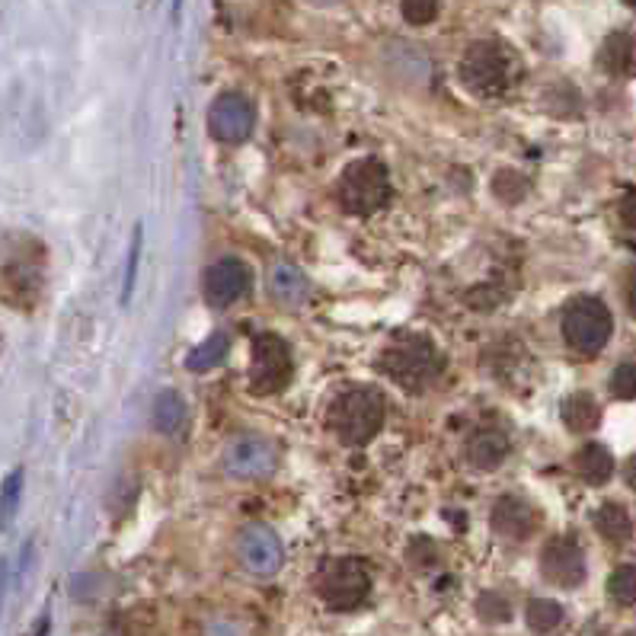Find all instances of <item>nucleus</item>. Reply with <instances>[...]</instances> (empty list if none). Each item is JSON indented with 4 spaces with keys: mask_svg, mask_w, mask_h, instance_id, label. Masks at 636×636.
<instances>
[{
    "mask_svg": "<svg viewBox=\"0 0 636 636\" xmlns=\"http://www.w3.org/2000/svg\"><path fill=\"white\" fill-rule=\"evenodd\" d=\"M575 470L589 486H604L614 473V458L604 445H585L575 458Z\"/></svg>",
    "mask_w": 636,
    "mask_h": 636,
    "instance_id": "nucleus-17",
    "label": "nucleus"
},
{
    "mask_svg": "<svg viewBox=\"0 0 636 636\" xmlns=\"http://www.w3.org/2000/svg\"><path fill=\"white\" fill-rule=\"evenodd\" d=\"M387 416L384 397L374 387H349L330 406V429L342 445H369Z\"/></svg>",
    "mask_w": 636,
    "mask_h": 636,
    "instance_id": "nucleus-1",
    "label": "nucleus"
},
{
    "mask_svg": "<svg viewBox=\"0 0 636 636\" xmlns=\"http://www.w3.org/2000/svg\"><path fill=\"white\" fill-rule=\"evenodd\" d=\"M627 304H630V314L636 317V272L634 278H630V292H627Z\"/></svg>",
    "mask_w": 636,
    "mask_h": 636,
    "instance_id": "nucleus-32",
    "label": "nucleus"
},
{
    "mask_svg": "<svg viewBox=\"0 0 636 636\" xmlns=\"http://www.w3.org/2000/svg\"><path fill=\"white\" fill-rule=\"evenodd\" d=\"M493 189H496L500 199L518 201L525 193H528V179H525L522 173H515V169H503V173L493 179Z\"/></svg>",
    "mask_w": 636,
    "mask_h": 636,
    "instance_id": "nucleus-26",
    "label": "nucleus"
},
{
    "mask_svg": "<svg viewBox=\"0 0 636 636\" xmlns=\"http://www.w3.org/2000/svg\"><path fill=\"white\" fill-rule=\"evenodd\" d=\"M508 454V438L496 429H483L468 441V461L476 470H496Z\"/></svg>",
    "mask_w": 636,
    "mask_h": 636,
    "instance_id": "nucleus-15",
    "label": "nucleus"
},
{
    "mask_svg": "<svg viewBox=\"0 0 636 636\" xmlns=\"http://www.w3.org/2000/svg\"><path fill=\"white\" fill-rule=\"evenodd\" d=\"M621 221L636 231V189H630V193L621 199Z\"/></svg>",
    "mask_w": 636,
    "mask_h": 636,
    "instance_id": "nucleus-30",
    "label": "nucleus"
},
{
    "mask_svg": "<svg viewBox=\"0 0 636 636\" xmlns=\"http://www.w3.org/2000/svg\"><path fill=\"white\" fill-rule=\"evenodd\" d=\"M3 589H7V560H0V602H3Z\"/></svg>",
    "mask_w": 636,
    "mask_h": 636,
    "instance_id": "nucleus-33",
    "label": "nucleus"
},
{
    "mask_svg": "<svg viewBox=\"0 0 636 636\" xmlns=\"http://www.w3.org/2000/svg\"><path fill=\"white\" fill-rule=\"evenodd\" d=\"M604 70L617 74V77H636V35L614 33L607 35L602 48Z\"/></svg>",
    "mask_w": 636,
    "mask_h": 636,
    "instance_id": "nucleus-16",
    "label": "nucleus"
},
{
    "mask_svg": "<svg viewBox=\"0 0 636 636\" xmlns=\"http://www.w3.org/2000/svg\"><path fill=\"white\" fill-rule=\"evenodd\" d=\"M224 355H228V336H208L205 342H199V346L186 355V369L196 371V374H199V371H211L215 365L224 362Z\"/></svg>",
    "mask_w": 636,
    "mask_h": 636,
    "instance_id": "nucleus-21",
    "label": "nucleus"
},
{
    "mask_svg": "<svg viewBox=\"0 0 636 636\" xmlns=\"http://www.w3.org/2000/svg\"><path fill=\"white\" fill-rule=\"evenodd\" d=\"M611 394L617 401H636V365H621L611 374Z\"/></svg>",
    "mask_w": 636,
    "mask_h": 636,
    "instance_id": "nucleus-28",
    "label": "nucleus"
},
{
    "mask_svg": "<svg viewBox=\"0 0 636 636\" xmlns=\"http://www.w3.org/2000/svg\"><path fill=\"white\" fill-rule=\"evenodd\" d=\"M624 636H636V630H630V634H624Z\"/></svg>",
    "mask_w": 636,
    "mask_h": 636,
    "instance_id": "nucleus-37",
    "label": "nucleus"
},
{
    "mask_svg": "<svg viewBox=\"0 0 636 636\" xmlns=\"http://www.w3.org/2000/svg\"><path fill=\"white\" fill-rule=\"evenodd\" d=\"M208 132L221 144H240L253 132V106L240 94H221L208 109Z\"/></svg>",
    "mask_w": 636,
    "mask_h": 636,
    "instance_id": "nucleus-9",
    "label": "nucleus"
},
{
    "mask_svg": "<svg viewBox=\"0 0 636 636\" xmlns=\"http://www.w3.org/2000/svg\"><path fill=\"white\" fill-rule=\"evenodd\" d=\"M371 575L362 567V560H333L320 572L317 595L333 611H352L369 599Z\"/></svg>",
    "mask_w": 636,
    "mask_h": 636,
    "instance_id": "nucleus-6",
    "label": "nucleus"
},
{
    "mask_svg": "<svg viewBox=\"0 0 636 636\" xmlns=\"http://www.w3.org/2000/svg\"><path fill=\"white\" fill-rule=\"evenodd\" d=\"M151 423L157 426V432L164 436H176L183 426H186V403L179 394H161L154 401V409H151Z\"/></svg>",
    "mask_w": 636,
    "mask_h": 636,
    "instance_id": "nucleus-18",
    "label": "nucleus"
},
{
    "mask_svg": "<svg viewBox=\"0 0 636 636\" xmlns=\"http://www.w3.org/2000/svg\"><path fill=\"white\" fill-rule=\"evenodd\" d=\"M563 419H567L572 432H592L599 426V419H602V409H599L595 397L572 394L570 401L563 403Z\"/></svg>",
    "mask_w": 636,
    "mask_h": 636,
    "instance_id": "nucleus-20",
    "label": "nucleus"
},
{
    "mask_svg": "<svg viewBox=\"0 0 636 636\" xmlns=\"http://www.w3.org/2000/svg\"><path fill=\"white\" fill-rule=\"evenodd\" d=\"M179 7H183V0H173V13L179 17Z\"/></svg>",
    "mask_w": 636,
    "mask_h": 636,
    "instance_id": "nucleus-35",
    "label": "nucleus"
},
{
    "mask_svg": "<svg viewBox=\"0 0 636 636\" xmlns=\"http://www.w3.org/2000/svg\"><path fill=\"white\" fill-rule=\"evenodd\" d=\"M540 570L547 582L560 589H575L585 579V553L572 537H553L540 553Z\"/></svg>",
    "mask_w": 636,
    "mask_h": 636,
    "instance_id": "nucleus-12",
    "label": "nucleus"
},
{
    "mask_svg": "<svg viewBox=\"0 0 636 636\" xmlns=\"http://www.w3.org/2000/svg\"><path fill=\"white\" fill-rule=\"evenodd\" d=\"M595 528H599V535H602L604 540H611V544H624L627 537L634 535V522H630L627 508H624V505H614V503H607L599 508V515H595Z\"/></svg>",
    "mask_w": 636,
    "mask_h": 636,
    "instance_id": "nucleus-19",
    "label": "nucleus"
},
{
    "mask_svg": "<svg viewBox=\"0 0 636 636\" xmlns=\"http://www.w3.org/2000/svg\"><path fill=\"white\" fill-rule=\"evenodd\" d=\"M391 199V176L381 161H355L339 179V201L352 215H374Z\"/></svg>",
    "mask_w": 636,
    "mask_h": 636,
    "instance_id": "nucleus-3",
    "label": "nucleus"
},
{
    "mask_svg": "<svg viewBox=\"0 0 636 636\" xmlns=\"http://www.w3.org/2000/svg\"><path fill=\"white\" fill-rule=\"evenodd\" d=\"M614 330V320H611V310L604 307L599 298H575L567 304L563 310V336L575 352L582 355H595L602 352L604 342L611 339Z\"/></svg>",
    "mask_w": 636,
    "mask_h": 636,
    "instance_id": "nucleus-4",
    "label": "nucleus"
},
{
    "mask_svg": "<svg viewBox=\"0 0 636 636\" xmlns=\"http://www.w3.org/2000/svg\"><path fill=\"white\" fill-rule=\"evenodd\" d=\"M624 3H627V7H636V0H624Z\"/></svg>",
    "mask_w": 636,
    "mask_h": 636,
    "instance_id": "nucleus-36",
    "label": "nucleus"
},
{
    "mask_svg": "<svg viewBox=\"0 0 636 636\" xmlns=\"http://www.w3.org/2000/svg\"><path fill=\"white\" fill-rule=\"evenodd\" d=\"M292 349L282 336L260 333L253 339V365H250V384L260 394H275L292 377Z\"/></svg>",
    "mask_w": 636,
    "mask_h": 636,
    "instance_id": "nucleus-7",
    "label": "nucleus"
},
{
    "mask_svg": "<svg viewBox=\"0 0 636 636\" xmlns=\"http://www.w3.org/2000/svg\"><path fill=\"white\" fill-rule=\"evenodd\" d=\"M401 10L409 26H426L438 17V0H401Z\"/></svg>",
    "mask_w": 636,
    "mask_h": 636,
    "instance_id": "nucleus-27",
    "label": "nucleus"
},
{
    "mask_svg": "<svg viewBox=\"0 0 636 636\" xmlns=\"http://www.w3.org/2000/svg\"><path fill=\"white\" fill-rule=\"evenodd\" d=\"M476 614H480L483 621H493V624H500V621H508L512 607H508V602H505L503 595H496V592H486V595H480V602H476Z\"/></svg>",
    "mask_w": 636,
    "mask_h": 636,
    "instance_id": "nucleus-29",
    "label": "nucleus"
},
{
    "mask_svg": "<svg viewBox=\"0 0 636 636\" xmlns=\"http://www.w3.org/2000/svg\"><path fill=\"white\" fill-rule=\"evenodd\" d=\"M377 369L384 371L391 381H397L409 391H419L426 384H432L441 371V355L432 346V339L426 336H401L397 342H391L377 362Z\"/></svg>",
    "mask_w": 636,
    "mask_h": 636,
    "instance_id": "nucleus-2",
    "label": "nucleus"
},
{
    "mask_svg": "<svg viewBox=\"0 0 636 636\" xmlns=\"http://www.w3.org/2000/svg\"><path fill=\"white\" fill-rule=\"evenodd\" d=\"M493 528H496V535L508 537V540H525L535 531V512L525 500L503 496L493 505Z\"/></svg>",
    "mask_w": 636,
    "mask_h": 636,
    "instance_id": "nucleus-13",
    "label": "nucleus"
},
{
    "mask_svg": "<svg viewBox=\"0 0 636 636\" xmlns=\"http://www.w3.org/2000/svg\"><path fill=\"white\" fill-rule=\"evenodd\" d=\"M310 3H317V7H333L339 0H310Z\"/></svg>",
    "mask_w": 636,
    "mask_h": 636,
    "instance_id": "nucleus-34",
    "label": "nucleus"
},
{
    "mask_svg": "<svg viewBox=\"0 0 636 636\" xmlns=\"http://www.w3.org/2000/svg\"><path fill=\"white\" fill-rule=\"evenodd\" d=\"M508 55L496 42H476L470 45L464 62H461V80L470 94L480 97H500L508 87Z\"/></svg>",
    "mask_w": 636,
    "mask_h": 636,
    "instance_id": "nucleus-5",
    "label": "nucleus"
},
{
    "mask_svg": "<svg viewBox=\"0 0 636 636\" xmlns=\"http://www.w3.org/2000/svg\"><path fill=\"white\" fill-rule=\"evenodd\" d=\"M624 473H627V483H630V490H636V458H630V461H627V470H624Z\"/></svg>",
    "mask_w": 636,
    "mask_h": 636,
    "instance_id": "nucleus-31",
    "label": "nucleus"
},
{
    "mask_svg": "<svg viewBox=\"0 0 636 636\" xmlns=\"http://www.w3.org/2000/svg\"><path fill=\"white\" fill-rule=\"evenodd\" d=\"M268 292H272V298H278L282 304L298 307V304L307 301L310 285H307V278H304V272L298 266L275 263L272 272H268Z\"/></svg>",
    "mask_w": 636,
    "mask_h": 636,
    "instance_id": "nucleus-14",
    "label": "nucleus"
},
{
    "mask_svg": "<svg viewBox=\"0 0 636 636\" xmlns=\"http://www.w3.org/2000/svg\"><path fill=\"white\" fill-rule=\"evenodd\" d=\"M141 240H144V228L134 224L132 243H129V260H125V275H122V295L119 301L132 304L134 298V285H138V266H141Z\"/></svg>",
    "mask_w": 636,
    "mask_h": 636,
    "instance_id": "nucleus-25",
    "label": "nucleus"
},
{
    "mask_svg": "<svg viewBox=\"0 0 636 636\" xmlns=\"http://www.w3.org/2000/svg\"><path fill=\"white\" fill-rule=\"evenodd\" d=\"M607 595H611L617 604H624V607H634L636 604V567L634 563L617 567V570L611 572V579H607Z\"/></svg>",
    "mask_w": 636,
    "mask_h": 636,
    "instance_id": "nucleus-24",
    "label": "nucleus"
},
{
    "mask_svg": "<svg viewBox=\"0 0 636 636\" xmlns=\"http://www.w3.org/2000/svg\"><path fill=\"white\" fill-rule=\"evenodd\" d=\"M253 285V275H250V266L237 256H224L218 260L215 266H208L205 272V282H201V292L208 304L215 307H228V304L240 301Z\"/></svg>",
    "mask_w": 636,
    "mask_h": 636,
    "instance_id": "nucleus-11",
    "label": "nucleus"
},
{
    "mask_svg": "<svg viewBox=\"0 0 636 636\" xmlns=\"http://www.w3.org/2000/svg\"><path fill=\"white\" fill-rule=\"evenodd\" d=\"M275 468V448L263 436H240L224 451V473L234 480H263Z\"/></svg>",
    "mask_w": 636,
    "mask_h": 636,
    "instance_id": "nucleus-8",
    "label": "nucleus"
},
{
    "mask_svg": "<svg viewBox=\"0 0 636 636\" xmlns=\"http://www.w3.org/2000/svg\"><path fill=\"white\" fill-rule=\"evenodd\" d=\"M525 621L535 634H553L563 624V607L550 599H535L525 611Z\"/></svg>",
    "mask_w": 636,
    "mask_h": 636,
    "instance_id": "nucleus-22",
    "label": "nucleus"
},
{
    "mask_svg": "<svg viewBox=\"0 0 636 636\" xmlns=\"http://www.w3.org/2000/svg\"><path fill=\"white\" fill-rule=\"evenodd\" d=\"M237 557L253 575H272L282 570L285 550L278 535L266 528V525H250L237 537Z\"/></svg>",
    "mask_w": 636,
    "mask_h": 636,
    "instance_id": "nucleus-10",
    "label": "nucleus"
},
{
    "mask_svg": "<svg viewBox=\"0 0 636 636\" xmlns=\"http://www.w3.org/2000/svg\"><path fill=\"white\" fill-rule=\"evenodd\" d=\"M20 496H23V470H10L3 486H0V528H7L20 508Z\"/></svg>",
    "mask_w": 636,
    "mask_h": 636,
    "instance_id": "nucleus-23",
    "label": "nucleus"
}]
</instances>
